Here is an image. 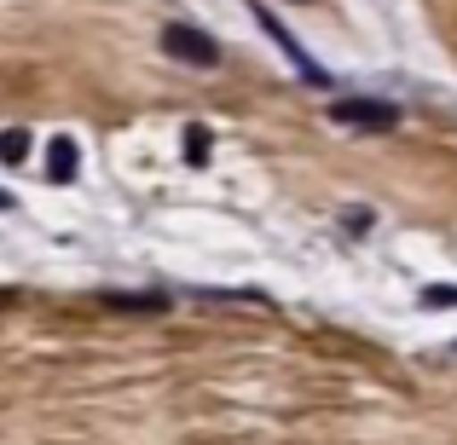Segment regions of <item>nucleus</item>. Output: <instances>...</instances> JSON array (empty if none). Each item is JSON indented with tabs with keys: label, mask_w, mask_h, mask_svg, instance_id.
<instances>
[{
	"label": "nucleus",
	"mask_w": 457,
	"mask_h": 445,
	"mask_svg": "<svg viewBox=\"0 0 457 445\" xmlns=\"http://www.w3.org/2000/svg\"><path fill=\"white\" fill-rule=\"evenodd\" d=\"M162 53L179 58V64H197V70L220 64V46H214L203 29H191V23H168V29H162Z\"/></svg>",
	"instance_id": "1"
},
{
	"label": "nucleus",
	"mask_w": 457,
	"mask_h": 445,
	"mask_svg": "<svg viewBox=\"0 0 457 445\" xmlns=\"http://www.w3.org/2000/svg\"><path fill=\"white\" fill-rule=\"evenodd\" d=\"M330 122L365 128V134H388V128H400V104H382V99H342V104H330Z\"/></svg>",
	"instance_id": "2"
},
{
	"label": "nucleus",
	"mask_w": 457,
	"mask_h": 445,
	"mask_svg": "<svg viewBox=\"0 0 457 445\" xmlns=\"http://www.w3.org/2000/svg\"><path fill=\"white\" fill-rule=\"evenodd\" d=\"M255 18H261V29H267V35H272V41H278V46H284V58H290V64H295V76H302V81H312V87H330V76H324V70H319V64H312V58H307V46H302V41H295V35H290V29H284V23H278V18H272V12H261V6H255Z\"/></svg>",
	"instance_id": "3"
},
{
	"label": "nucleus",
	"mask_w": 457,
	"mask_h": 445,
	"mask_svg": "<svg viewBox=\"0 0 457 445\" xmlns=\"http://www.w3.org/2000/svg\"><path fill=\"white\" fill-rule=\"evenodd\" d=\"M76 168H81V151H76V139H53V156H46V174L64 185V179H76Z\"/></svg>",
	"instance_id": "4"
},
{
	"label": "nucleus",
	"mask_w": 457,
	"mask_h": 445,
	"mask_svg": "<svg viewBox=\"0 0 457 445\" xmlns=\"http://www.w3.org/2000/svg\"><path fill=\"white\" fill-rule=\"evenodd\" d=\"M23 156H29V134H23V128H6V134H0V162L18 168Z\"/></svg>",
	"instance_id": "5"
},
{
	"label": "nucleus",
	"mask_w": 457,
	"mask_h": 445,
	"mask_svg": "<svg viewBox=\"0 0 457 445\" xmlns=\"http://www.w3.org/2000/svg\"><path fill=\"white\" fill-rule=\"evenodd\" d=\"M186 156L191 162H209V128H191L186 134Z\"/></svg>",
	"instance_id": "6"
},
{
	"label": "nucleus",
	"mask_w": 457,
	"mask_h": 445,
	"mask_svg": "<svg viewBox=\"0 0 457 445\" xmlns=\"http://www.w3.org/2000/svg\"><path fill=\"white\" fill-rule=\"evenodd\" d=\"M423 301H428V307H457V290H428Z\"/></svg>",
	"instance_id": "7"
},
{
	"label": "nucleus",
	"mask_w": 457,
	"mask_h": 445,
	"mask_svg": "<svg viewBox=\"0 0 457 445\" xmlns=\"http://www.w3.org/2000/svg\"><path fill=\"white\" fill-rule=\"evenodd\" d=\"M452 358H457V347H452Z\"/></svg>",
	"instance_id": "8"
}]
</instances>
